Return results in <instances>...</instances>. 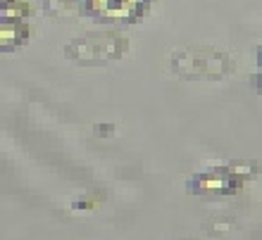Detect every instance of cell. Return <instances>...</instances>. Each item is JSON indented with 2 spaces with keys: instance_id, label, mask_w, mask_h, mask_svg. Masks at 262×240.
Here are the masks:
<instances>
[{
  "instance_id": "1",
  "label": "cell",
  "mask_w": 262,
  "mask_h": 240,
  "mask_svg": "<svg viewBox=\"0 0 262 240\" xmlns=\"http://www.w3.org/2000/svg\"><path fill=\"white\" fill-rule=\"evenodd\" d=\"M231 57L220 50H181L172 57V69L186 79H222L231 71Z\"/></svg>"
},
{
  "instance_id": "2",
  "label": "cell",
  "mask_w": 262,
  "mask_h": 240,
  "mask_svg": "<svg viewBox=\"0 0 262 240\" xmlns=\"http://www.w3.org/2000/svg\"><path fill=\"white\" fill-rule=\"evenodd\" d=\"M124 48L126 43L117 34H91L67 45V55L74 60H105V57H119Z\"/></svg>"
},
{
  "instance_id": "3",
  "label": "cell",
  "mask_w": 262,
  "mask_h": 240,
  "mask_svg": "<svg viewBox=\"0 0 262 240\" xmlns=\"http://www.w3.org/2000/svg\"><path fill=\"white\" fill-rule=\"evenodd\" d=\"M241 176L231 169H210L200 172L188 181V193L193 195H231L241 188Z\"/></svg>"
},
{
  "instance_id": "4",
  "label": "cell",
  "mask_w": 262,
  "mask_h": 240,
  "mask_svg": "<svg viewBox=\"0 0 262 240\" xmlns=\"http://www.w3.org/2000/svg\"><path fill=\"white\" fill-rule=\"evenodd\" d=\"M91 10L100 17H117L129 19L143 12V0H89Z\"/></svg>"
}]
</instances>
